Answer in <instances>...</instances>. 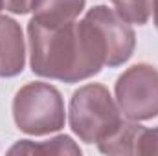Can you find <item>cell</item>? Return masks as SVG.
Instances as JSON below:
<instances>
[{"instance_id":"6da1fadb","label":"cell","mask_w":158,"mask_h":156,"mask_svg":"<svg viewBox=\"0 0 158 156\" xmlns=\"http://www.w3.org/2000/svg\"><path fill=\"white\" fill-rule=\"evenodd\" d=\"M28 37L30 64L40 77L79 83L109 66L103 35L88 13L79 22L72 20L57 28L42 26L31 18Z\"/></svg>"},{"instance_id":"7a4b0ae2","label":"cell","mask_w":158,"mask_h":156,"mask_svg":"<svg viewBox=\"0 0 158 156\" xmlns=\"http://www.w3.org/2000/svg\"><path fill=\"white\" fill-rule=\"evenodd\" d=\"M68 119L74 134L85 143H101L123 125V114L110 92L90 83L74 92Z\"/></svg>"},{"instance_id":"3957f363","label":"cell","mask_w":158,"mask_h":156,"mask_svg":"<svg viewBox=\"0 0 158 156\" xmlns=\"http://www.w3.org/2000/svg\"><path fill=\"white\" fill-rule=\"evenodd\" d=\"M17 127L31 136H44L64 127V103L61 92L48 83H28L13 99Z\"/></svg>"},{"instance_id":"277c9868","label":"cell","mask_w":158,"mask_h":156,"mask_svg":"<svg viewBox=\"0 0 158 156\" xmlns=\"http://www.w3.org/2000/svg\"><path fill=\"white\" fill-rule=\"evenodd\" d=\"M116 103L123 117L145 121L158 116V70L140 63L127 68L114 86Z\"/></svg>"},{"instance_id":"5b68a950","label":"cell","mask_w":158,"mask_h":156,"mask_svg":"<svg viewBox=\"0 0 158 156\" xmlns=\"http://www.w3.org/2000/svg\"><path fill=\"white\" fill-rule=\"evenodd\" d=\"M88 15L98 24L105 46L109 53V68H116L119 64L127 63L132 57L136 35L129 22H125L114 9H109L107 6H96L88 9Z\"/></svg>"},{"instance_id":"8992f818","label":"cell","mask_w":158,"mask_h":156,"mask_svg":"<svg viewBox=\"0 0 158 156\" xmlns=\"http://www.w3.org/2000/svg\"><path fill=\"white\" fill-rule=\"evenodd\" d=\"M105 154H158V129H145L134 121H123L119 130L99 145Z\"/></svg>"},{"instance_id":"52a82bcc","label":"cell","mask_w":158,"mask_h":156,"mask_svg":"<svg viewBox=\"0 0 158 156\" xmlns=\"http://www.w3.org/2000/svg\"><path fill=\"white\" fill-rule=\"evenodd\" d=\"M26 46L17 20L0 15V77H15L24 70Z\"/></svg>"},{"instance_id":"ba28073f","label":"cell","mask_w":158,"mask_h":156,"mask_svg":"<svg viewBox=\"0 0 158 156\" xmlns=\"http://www.w3.org/2000/svg\"><path fill=\"white\" fill-rule=\"evenodd\" d=\"M86 0H33V20L48 28H57L76 20Z\"/></svg>"},{"instance_id":"9c48e42d","label":"cell","mask_w":158,"mask_h":156,"mask_svg":"<svg viewBox=\"0 0 158 156\" xmlns=\"http://www.w3.org/2000/svg\"><path fill=\"white\" fill-rule=\"evenodd\" d=\"M9 154H81V149L74 143L70 136H57L48 142H30L22 140L17 142L9 151Z\"/></svg>"},{"instance_id":"30bf717a","label":"cell","mask_w":158,"mask_h":156,"mask_svg":"<svg viewBox=\"0 0 158 156\" xmlns=\"http://www.w3.org/2000/svg\"><path fill=\"white\" fill-rule=\"evenodd\" d=\"M114 11L129 24H145L151 17L153 0H110Z\"/></svg>"},{"instance_id":"8fae6325","label":"cell","mask_w":158,"mask_h":156,"mask_svg":"<svg viewBox=\"0 0 158 156\" xmlns=\"http://www.w3.org/2000/svg\"><path fill=\"white\" fill-rule=\"evenodd\" d=\"M31 2L33 0H4V7L11 13L26 15L31 11Z\"/></svg>"},{"instance_id":"7c38bea8","label":"cell","mask_w":158,"mask_h":156,"mask_svg":"<svg viewBox=\"0 0 158 156\" xmlns=\"http://www.w3.org/2000/svg\"><path fill=\"white\" fill-rule=\"evenodd\" d=\"M153 13H155V26L158 28V0H155V7H153Z\"/></svg>"},{"instance_id":"4fadbf2b","label":"cell","mask_w":158,"mask_h":156,"mask_svg":"<svg viewBox=\"0 0 158 156\" xmlns=\"http://www.w3.org/2000/svg\"><path fill=\"white\" fill-rule=\"evenodd\" d=\"M0 9H4V0H0Z\"/></svg>"}]
</instances>
